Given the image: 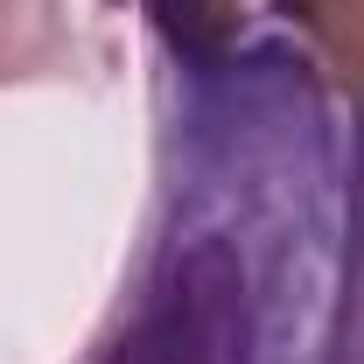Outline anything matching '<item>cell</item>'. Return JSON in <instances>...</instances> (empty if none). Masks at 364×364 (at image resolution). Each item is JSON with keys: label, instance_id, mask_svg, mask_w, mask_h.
<instances>
[{"label": "cell", "instance_id": "3957f363", "mask_svg": "<svg viewBox=\"0 0 364 364\" xmlns=\"http://www.w3.org/2000/svg\"><path fill=\"white\" fill-rule=\"evenodd\" d=\"M176 56H210L245 28V0H140Z\"/></svg>", "mask_w": 364, "mask_h": 364}, {"label": "cell", "instance_id": "7a4b0ae2", "mask_svg": "<svg viewBox=\"0 0 364 364\" xmlns=\"http://www.w3.org/2000/svg\"><path fill=\"white\" fill-rule=\"evenodd\" d=\"M273 14L309 43L316 70L364 112V0H273Z\"/></svg>", "mask_w": 364, "mask_h": 364}, {"label": "cell", "instance_id": "6da1fadb", "mask_svg": "<svg viewBox=\"0 0 364 364\" xmlns=\"http://www.w3.org/2000/svg\"><path fill=\"white\" fill-rule=\"evenodd\" d=\"M85 70V43L70 28V0H0V91L56 85Z\"/></svg>", "mask_w": 364, "mask_h": 364}]
</instances>
